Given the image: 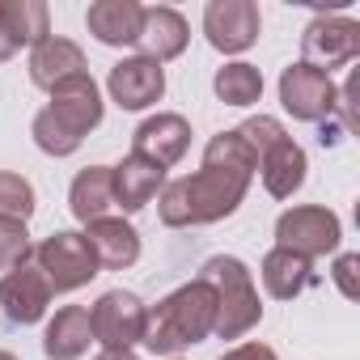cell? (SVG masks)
Returning a JSON list of instances; mask_svg holds the SVG:
<instances>
[{"mask_svg": "<svg viewBox=\"0 0 360 360\" xmlns=\"http://www.w3.org/2000/svg\"><path fill=\"white\" fill-rule=\"evenodd\" d=\"M305 169H309L305 148H301L292 136H284V140H276L271 148H263V153H259L263 187H267V195H276V200H288V195H297V191H301Z\"/></svg>", "mask_w": 360, "mask_h": 360, "instance_id": "obj_17", "label": "cell"}, {"mask_svg": "<svg viewBox=\"0 0 360 360\" xmlns=\"http://www.w3.org/2000/svg\"><path fill=\"white\" fill-rule=\"evenodd\" d=\"M161 187H165V169L144 157H123V165H110V191L123 212H140L144 204L157 200Z\"/></svg>", "mask_w": 360, "mask_h": 360, "instance_id": "obj_18", "label": "cell"}, {"mask_svg": "<svg viewBox=\"0 0 360 360\" xmlns=\"http://www.w3.org/2000/svg\"><path fill=\"white\" fill-rule=\"evenodd\" d=\"M85 26L106 47H131L144 26V5H136V0H94Z\"/></svg>", "mask_w": 360, "mask_h": 360, "instance_id": "obj_16", "label": "cell"}, {"mask_svg": "<svg viewBox=\"0 0 360 360\" xmlns=\"http://www.w3.org/2000/svg\"><path fill=\"white\" fill-rule=\"evenodd\" d=\"M330 276H335V284H339V292H343L347 301L360 297V284H356V276H360V255H339Z\"/></svg>", "mask_w": 360, "mask_h": 360, "instance_id": "obj_28", "label": "cell"}, {"mask_svg": "<svg viewBox=\"0 0 360 360\" xmlns=\"http://www.w3.org/2000/svg\"><path fill=\"white\" fill-rule=\"evenodd\" d=\"M187 144H191V123L183 115H153V119H144L136 127L131 157H144V161H153V165L165 169L174 161H183Z\"/></svg>", "mask_w": 360, "mask_h": 360, "instance_id": "obj_13", "label": "cell"}, {"mask_svg": "<svg viewBox=\"0 0 360 360\" xmlns=\"http://www.w3.org/2000/svg\"><path fill=\"white\" fill-rule=\"evenodd\" d=\"M191 43V30H187V18L169 9V5H157V9H144V26H140V39L136 47L144 51V60L153 64H165L174 56H183Z\"/></svg>", "mask_w": 360, "mask_h": 360, "instance_id": "obj_14", "label": "cell"}, {"mask_svg": "<svg viewBox=\"0 0 360 360\" xmlns=\"http://www.w3.org/2000/svg\"><path fill=\"white\" fill-rule=\"evenodd\" d=\"M339 217L330 208H318V204H305V208H292L276 221V246L280 250H292L301 259H322L330 250H339Z\"/></svg>", "mask_w": 360, "mask_h": 360, "instance_id": "obj_6", "label": "cell"}, {"mask_svg": "<svg viewBox=\"0 0 360 360\" xmlns=\"http://www.w3.org/2000/svg\"><path fill=\"white\" fill-rule=\"evenodd\" d=\"M102 123V94L94 85V77H72L64 85L51 89V106H43L30 123L34 144L47 157H68L81 148V140Z\"/></svg>", "mask_w": 360, "mask_h": 360, "instance_id": "obj_3", "label": "cell"}, {"mask_svg": "<svg viewBox=\"0 0 360 360\" xmlns=\"http://www.w3.org/2000/svg\"><path fill=\"white\" fill-rule=\"evenodd\" d=\"M212 89L225 106H255L263 98V72L255 64H225L217 77H212Z\"/></svg>", "mask_w": 360, "mask_h": 360, "instance_id": "obj_24", "label": "cell"}, {"mask_svg": "<svg viewBox=\"0 0 360 360\" xmlns=\"http://www.w3.org/2000/svg\"><path fill=\"white\" fill-rule=\"evenodd\" d=\"M301 56H305L301 64L330 77V68H343L360 56V22L339 18V13H330V18L318 13L301 34Z\"/></svg>", "mask_w": 360, "mask_h": 360, "instance_id": "obj_7", "label": "cell"}, {"mask_svg": "<svg viewBox=\"0 0 360 360\" xmlns=\"http://www.w3.org/2000/svg\"><path fill=\"white\" fill-rule=\"evenodd\" d=\"M68 204H72V217L81 225H94L102 221L110 208H115V191H110V165H85L72 187H68Z\"/></svg>", "mask_w": 360, "mask_h": 360, "instance_id": "obj_21", "label": "cell"}, {"mask_svg": "<svg viewBox=\"0 0 360 360\" xmlns=\"http://www.w3.org/2000/svg\"><path fill=\"white\" fill-rule=\"evenodd\" d=\"M0 18L18 47H39L51 39V9L43 0H0Z\"/></svg>", "mask_w": 360, "mask_h": 360, "instance_id": "obj_23", "label": "cell"}, {"mask_svg": "<svg viewBox=\"0 0 360 360\" xmlns=\"http://www.w3.org/2000/svg\"><path fill=\"white\" fill-rule=\"evenodd\" d=\"M221 360H280V356H276V347H267V343H238V347H229Z\"/></svg>", "mask_w": 360, "mask_h": 360, "instance_id": "obj_29", "label": "cell"}, {"mask_svg": "<svg viewBox=\"0 0 360 360\" xmlns=\"http://www.w3.org/2000/svg\"><path fill=\"white\" fill-rule=\"evenodd\" d=\"M200 280L217 297V326H212L217 339H242L246 330L259 326L263 305H259V288H255V280H250V271H246L242 259L217 255V259L204 263Z\"/></svg>", "mask_w": 360, "mask_h": 360, "instance_id": "obj_4", "label": "cell"}, {"mask_svg": "<svg viewBox=\"0 0 360 360\" xmlns=\"http://www.w3.org/2000/svg\"><path fill=\"white\" fill-rule=\"evenodd\" d=\"M106 89L115 98L119 110H144L153 102H161L165 94V72L161 64L144 60V56H131V60H119L106 77Z\"/></svg>", "mask_w": 360, "mask_h": 360, "instance_id": "obj_12", "label": "cell"}, {"mask_svg": "<svg viewBox=\"0 0 360 360\" xmlns=\"http://www.w3.org/2000/svg\"><path fill=\"white\" fill-rule=\"evenodd\" d=\"M259 169L255 148L238 131H221L204 148V165L178 183L161 187V225L187 229V225H217L238 212V204L250 191V178Z\"/></svg>", "mask_w": 360, "mask_h": 360, "instance_id": "obj_1", "label": "cell"}, {"mask_svg": "<svg viewBox=\"0 0 360 360\" xmlns=\"http://www.w3.org/2000/svg\"><path fill=\"white\" fill-rule=\"evenodd\" d=\"M85 242L94 250L98 267H110V271H123L140 259V233L123 217H102V221L85 225Z\"/></svg>", "mask_w": 360, "mask_h": 360, "instance_id": "obj_19", "label": "cell"}, {"mask_svg": "<svg viewBox=\"0 0 360 360\" xmlns=\"http://www.w3.org/2000/svg\"><path fill=\"white\" fill-rule=\"evenodd\" d=\"M259 271H263V288H267L276 301L301 297V292L309 288V280H314V263L301 259V255H292V250H280V246L263 259Z\"/></svg>", "mask_w": 360, "mask_h": 360, "instance_id": "obj_22", "label": "cell"}, {"mask_svg": "<svg viewBox=\"0 0 360 360\" xmlns=\"http://www.w3.org/2000/svg\"><path fill=\"white\" fill-rule=\"evenodd\" d=\"M47 305H51V284L34 267V259L18 263L5 280H0V309H5L9 322L30 326V322H39L47 314Z\"/></svg>", "mask_w": 360, "mask_h": 360, "instance_id": "obj_11", "label": "cell"}, {"mask_svg": "<svg viewBox=\"0 0 360 360\" xmlns=\"http://www.w3.org/2000/svg\"><path fill=\"white\" fill-rule=\"evenodd\" d=\"M233 131L255 148V157H259L263 148H271L276 140H284V136H288V131H284V123H280V119H271V115H255V119H246V123H242V127H233Z\"/></svg>", "mask_w": 360, "mask_h": 360, "instance_id": "obj_27", "label": "cell"}, {"mask_svg": "<svg viewBox=\"0 0 360 360\" xmlns=\"http://www.w3.org/2000/svg\"><path fill=\"white\" fill-rule=\"evenodd\" d=\"M0 217L5 221H30L34 217V187L22 174H0Z\"/></svg>", "mask_w": 360, "mask_h": 360, "instance_id": "obj_25", "label": "cell"}, {"mask_svg": "<svg viewBox=\"0 0 360 360\" xmlns=\"http://www.w3.org/2000/svg\"><path fill=\"white\" fill-rule=\"evenodd\" d=\"M18 56V43L9 39V30H5V18H0V64H5V60H13Z\"/></svg>", "mask_w": 360, "mask_h": 360, "instance_id": "obj_30", "label": "cell"}, {"mask_svg": "<svg viewBox=\"0 0 360 360\" xmlns=\"http://www.w3.org/2000/svg\"><path fill=\"white\" fill-rule=\"evenodd\" d=\"M212 326H217V297L204 280H191L148 309L140 343L153 356H178V352L204 343L212 335Z\"/></svg>", "mask_w": 360, "mask_h": 360, "instance_id": "obj_2", "label": "cell"}, {"mask_svg": "<svg viewBox=\"0 0 360 360\" xmlns=\"http://www.w3.org/2000/svg\"><path fill=\"white\" fill-rule=\"evenodd\" d=\"M94 360H136V352H127V347H106V352L94 356Z\"/></svg>", "mask_w": 360, "mask_h": 360, "instance_id": "obj_31", "label": "cell"}, {"mask_svg": "<svg viewBox=\"0 0 360 360\" xmlns=\"http://www.w3.org/2000/svg\"><path fill=\"white\" fill-rule=\"evenodd\" d=\"M85 51L72 43V39H60V34H51V39H43L34 51H30V81L39 85V89H56V85H64V81H72V77H85Z\"/></svg>", "mask_w": 360, "mask_h": 360, "instance_id": "obj_15", "label": "cell"}, {"mask_svg": "<svg viewBox=\"0 0 360 360\" xmlns=\"http://www.w3.org/2000/svg\"><path fill=\"white\" fill-rule=\"evenodd\" d=\"M144 322H148V309L136 292H123V288H110L94 301L89 309V330L102 347H127L144 339Z\"/></svg>", "mask_w": 360, "mask_h": 360, "instance_id": "obj_9", "label": "cell"}, {"mask_svg": "<svg viewBox=\"0 0 360 360\" xmlns=\"http://www.w3.org/2000/svg\"><path fill=\"white\" fill-rule=\"evenodd\" d=\"M34 267L47 276L51 292H72V288H85L94 276H98V259L85 242V233H72V229H60L51 238L39 242V250L30 255Z\"/></svg>", "mask_w": 360, "mask_h": 360, "instance_id": "obj_5", "label": "cell"}, {"mask_svg": "<svg viewBox=\"0 0 360 360\" xmlns=\"http://www.w3.org/2000/svg\"><path fill=\"white\" fill-rule=\"evenodd\" d=\"M339 89L326 72L309 68V64H288L280 72V106L301 119V123H326L335 115Z\"/></svg>", "mask_w": 360, "mask_h": 360, "instance_id": "obj_8", "label": "cell"}, {"mask_svg": "<svg viewBox=\"0 0 360 360\" xmlns=\"http://www.w3.org/2000/svg\"><path fill=\"white\" fill-rule=\"evenodd\" d=\"M89 309L85 305H64L51 322H47V335H43V352L47 360H77L89 352Z\"/></svg>", "mask_w": 360, "mask_h": 360, "instance_id": "obj_20", "label": "cell"}, {"mask_svg": "<svg viewBox=\"0 0 360 360\" xmlns=\"http://www.w3.org/2000/svg\"><path fill=\"white\" fill-rule=\"evenodd\" d=\"M0 360H18V356H13V352H0Z\"/></svg>", "mask_w": 360, "mask_h": 360, "instance_id": "obj_32", "label": "cell"}, {"mask_svg": "<svg viewBox=\"0 0 360 360\" xmlns=\"http://www.w3.org/2000/svg\"><path fill=\"white\" fill-rule=\"evenodd\" d=\"M30 255H34V250H30V233H26V225L0 217V271L26 263Z\"/></svg>", "mask_w": 360, "mask_h": 360, "instance_id": "obj_26", "label": "cell"}, {"mask_svg": "<svg viewBox=\"0 0 360 360\" xmlns=\"http://www.w3.org/2000/svg\"><path fill=\"white\" fill-rule=\"evenodd\" d=\"M259 30H263V18H259L255 0H212L204 9V34L225 56H238V51L255 47Z\"/></svg>", "mask_w": 360, "mask_h": 360, "instance_id": "obj_10", "label": "cell"}]
</instances>
